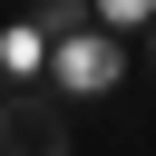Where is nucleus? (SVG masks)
Instances as JSON below:
<instances>
[{
	"label": "nucleus",
	"mask_w": 156,
	"mask_h": 156,
	"mask_svg": "<svg viewBox=\"0 0 156 156\" xmlns=\"http://www.w3.org/2000/svg\"><path fill=\"white\" fill-rule=\"evenodd\" d=\"M98 10H107V29H146L156 20V0H98Z\"/></svg>",
	"instance_id": "nucleus-5"
},
{
	"label": "nucleus",
	"mask_w": 156,
	"mask_h": 156,
	"mask_svg": "<svg viewBox=\"0 0 156 156\" xmlns=\"http://www.w3.org/2000/svg\"><path fill=\"white\" fill-rule=\"evenodd\" d=\"M98 20V0H39V29L49 39H68V29H88Z\"/></svg>",
	"instance_id": "nucleus-4"
},
{
	"label": "nucleus",
	"mask_w": 156,
	"mask_h": 156,
	"mask_svg": "<svg viewBox=\"0 0 156 156\" xmlns=\"http://www.w3.org/2000/svg\"><path fill=\"white\" fill-rule=\"evenodd\" d=\"M146 39H156V20H146Z\"/></svg>",
	"instance_id": "nucleus-7"
},
{
	"label": "nucleus",
	"mask_w": 156,
	"mask_h": 156,
	"mask_svg": "<svg viewBox=\"0 0 156 156\" xmlns=\"http://www.w3.org/2000/svg\"><path fill=\"white\" fill-rule=\"evenodd\" d=\"M0 98H10V68H0Z\"/></svg>",
	"instance_id": "nucleus-6"
},
{
	"label": "nucleus",
	"mask_w": 156,
	"mask_h": 156,
	"mask_svg": "<svg viewBox=\"0 0 156 156\" xmlns=\"http://www.w3.org/2000/svg\"><path fill=\"white\" fill-rule=\"evenodd\" d=\"M68 146H78L68 98L49 78H10V98H0V156H68Z\"/></svg>",
	"instance_id": "nucleus-1"
},
{
	"label": "nucleus",
	"mask_w": 156,
	"mask_h": 156,
	"mask_svg": "<svg viewBox=\"0 0 156 156\" xmlns=\"http://www.w3.org/2000/svg\"><path fill=\"white\" fill-rule=\"evenodd\" d=\"M117 78H127V58H117V29H98V20H88V29H68V39L49 49V88H58L68 107L107 98Z\"/></svg>",
	"instance_id": "nucleus-2"
},
{
	"label": "nucleus",
	"mask_w": 156,
	"mask_h": 156,
	"mask_svg": "<svg viewBox=\"0 0 156 156\" xmlns=\"http://www.w3.org/2000/svg\"><path fill=\"white\" fill-rule=\"evenodd\" d=\"M49 49H58V39L29 20V29H10V39H0V68H10V78H49Z\"/></svg>",
	"instance_id": "nucleus-3"
}]
</instances>
